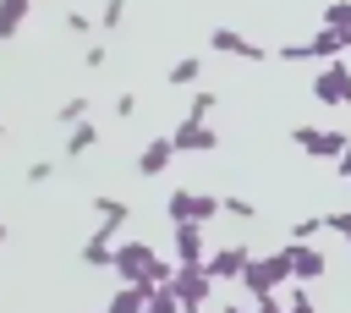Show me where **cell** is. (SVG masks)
<instances>
[{
  "mask_svg": "<svg viewBox=\"0 0 351 313\" xmlns=\"http://www.w3.org/2000/svg\"><path fill=\"white\" fill-rule=\"evenodd\" d=\"M165 214H170V225L176 220H214V214H225V198L219 192H192V187H176V192H165Z\"/></svg>",
  "mask_w": 351,
  "mask_h": 313,
  "instance_id": "cell-1",
  "label": "cell"
},
{
  "mask_svg": "<svg viewBox=\"0 0 351 313\" xmlns=\"http://www.w3.org/2000/svg\"><path fill=\"white\" fill-rule=\"evenodd\" d=\"M291 143H296L307 159H340L351 137H346L340 126H307V121H296V126H291Z\"/></svg>",
  "mask_w": 351,
  "mask_h": 313,
  "instance_id": "cell-2",
  "label": "cell"
},
{
  "mask_svg": "<svg viewBox=\"0 0 351 313\" xmlns=\"http://www.w3.org/2000/svg\"><path fill=\"white\" fill-rule=\"evenodd\" d=\"M170 286H176L181 308H214V286H219V280H214V275H208L203 264H181Z\"/></svg>",
  "mask_w": 351,
  "mask_h": 313,
  "instance_id": "cell-3",
  "label": "cell"
},
{
  "mask_svg": "<svg viewBox=\"0 0 351 313\" xmlns=\"http://www.w3.org/2000/svg\"><path fill=\"white\" fill-rule=\"evenodd\" d=\"M313 99H318V104H346V110H351V55L329 60V66L313 77Z\"/></svg>",
  "mask_w": 351,
  "mask_h": 313,
  "instance_id": "cell-4",
  "label": "cell"
},
{
  "mask_svg": "<svg viewBox=\"0 0 351 313\" xmlns=\"http://www.w3.org/2000/svg\"><path fill=\"white\" fill-rule=\"evenodd\" d=\"M247 258H252V247H247V242H225V247H214V253L203 258V269H208V275L225 286V280H241Z\"/></svg>",
  "mask_w": 351,
  "mask_h": 313,
  "instance_id": "cell-5",
  "label": "cell"
},
{
  "mask_svg": "<svg viewBox=\"0 0 351 313\" xmlns=\"http://www.w3.org/2000/svg\"><path fill=\"white\" fill-rule=\"evenodd\" d=\"M176 154H181V148H176V137H170V132H165V137H148V143H143V154H137V176H148V181H154V176H165V170L176 165Z\"/></svg>",
  "mask_w": 351,
  "mask_h": 313,
  "instance_id": "cell-6",
  "label": "cell"
},
{
  "mask_svg": "<svg viewBox=\"0 0 351 313\" xmlns=\"http://www.w3.org/2000/svg\"><path fill=\"white\" fill-rule=\"evenodd\" d=\"M214 247L203 236V220H176V264H203Z\"/></svg>",
  "mask_w": 351,
  "mask_h": 313,
  "instance_id": "cell-7",
  "label": "cell"
},
{
  "mask_svg": "<svg viewBox=\"0 0 351 313\" xmlns=\"http://www.w3.org/2000/svg\"><path fill=\"white\" fill-rule=\"evenodd\" d=\"M208 44H214L219 55H236V60H269V49H263V44L241 38V33H236V27H225V22H219V27L208 33Z\"/></svg>",
  "mask_w": 351,
  "mask_h": 313,
  "instance_id": "cell-8",
  "label": "cell"
},
{
  "mask_svg": "<svg viewBox=\"0 0 351 313\" xmlns=\"http://www.w3.org/2000/svg\"><path fill=\"white\" fill-rule=\"evenodd\" d=\"M170 137H176L181 154H214V148H219V132H214L208 121H181Z\"/></svg>",
  "mask_w": 351,
  "mask_h": 313,
  "instance_id": "cell-9",
  "label": "cell"
},
{
  "mask_svg": "<svg viewBox=\"0 0 351 313\" xmlns=\"http://www.w3.org/2000/svg\"><path fill=\"white\" fill-rule=\"evenodd\" d=\"M285 253H291V275H296V280H318V275L329 269V258H324L313 242H285Z\"/></svg>",
  "mask_w": 351,
  "mask_h": 313,
  "instance_id": "cell-10",
  "label": "cell"
},
{
  "mask_svg": "<svg viewBox=\"0 0 351 313\" xmlns=\"http://www.w3.org/2000/svg\"><path fill=\"white\" fill-rule=\"evenodd\" d=\"M88 203H93V214H99V236L115 242V231L132 220V203H126V198H88Z\"/></svg>",
  "mask_w": 351,
  "mask_h": 313,
  "instance_id": "cell-11",
  "label": "cell"
},
{
  "mask_svg": "<svg viewBox=\"0 0 351 313\" xmlns=\"http://www.w3.org/2000/svg\"><path fill=\"white\" fill-rule=\"evenodd\" d=\"M307 49H313L318 60H340V55H351V49H346V38H340L335 27H318V33H307Z\"/></svg>",
  "mask_w": 351,
  "mask_h": 313,
  "instance_id": "cell-12",
  "label": "cell"
},
{
  "mask_svg": "<svg viewBox=\"0 0 351 313\" xmlns=\"http://www.w3.org/2000/svg\"><path fill=\"white\" fill-rule=\"evenodd\" d=\"M88 148H99V126H93V121H77V126H66V159H82Z\"/></svg>",
  "mask_w": 351,
  "mask_h": 313,
  "instance_id": "cell-13",
  "label": "cell"
},
{
  "mask_svg": "<svg viewBox=\"0 0 351 313\" xmlns=\"http://www.w3.org/2000/svg\"><path fill=\"white\" fill-rule=\"evenodd\" d=\"M77 258H82V264H88V269H110V264H115V242H110V236H99V231H93V236H88V242H82V253H77Z\"/></svg>",
  "mask_w": 351,
  "mask_h": 313,
  "instance_id": "cell-14",
  "label": "cell"
},
{
  "mask_svg": "<svg viewBox=\"0 0 351 313\" xmlns=\"http://www.w3.org/2000/svg\"><path fill=\"white\" fill-rule=\"evenodd\" d=\"M148 308V286H137V280H121V291L110 297V313H143Z\"/></svg>",
  "mask_w": 351,
  "mask_h": 313,
  "instance_id": "cell-15",
  "label": "cell"
},
{
  "mask_svg": "<svg viewBox=\"0 0 351 313\" xmlns=\"http://www.w3.org/2000/svg\"><path fill=\"white\" fill-rule=\"evenodd\" d=\"M27 5H33V0H0V38H16V33H22Z\"/></svg>",
  "mask_w": 351,
  "mask_h": 313,
  "instance_id": "cell-16",
  "label": "cell"
},
{
  "mask_svg": "<svg viewBox=\"0 0 351 313\" xmlns=\"http://www.w3.org/2000/svg\"><path fill=\"white\" fill-rule=\"evenodd\" d=\"M197 77H203V60H197V55H181V60L170 66V88H192Z\"/></svg>",
  "mask_w": 351,
  "mask_h": 313,
  "instance_id": "cell-17",
  "label": "cell"
},
{
  "mask_svg": "<svg viewBox=\"0 0 351 313\" xmlns=\"http://www.w3.org/2000/svg\"><path fill=\"white\" fill-rule=\"evenodd\" d=\"M324 27H335V33L346 38V49H351V0H335V5L324 11Z\"/></svg>",
  "mask_w": 351,
  "mask_h": 313,
  "instance_id": "cell-18",
  "label": "cell"
},
{
  "mask_svg": "<svg viewBox=\"0 0 351 313\" xmlns=\"http://www.w3.org/2000/svg\"><path fill=\"white\" fill-rule=\"evenodd\" d=\"M88 110H93V104H88L82 93H71V99L55 110V121H60V126H77V121H88Z\"/></svg>",
  "mask_w": 351,
  "mask_h": 313,
  "instance_id": "cell-19",
  "label": "cell"
},
{
  "mask_svg": "<svg viewBox=\"0 0 351 313\" xmlns=\"http://www.w3.org/2000/svg\"><path fill=\"white\" fill-rule=\"evenodd\" d=\"M324 225H329L324 214H302V220H291V242H313Z\"/></svg>",
  "mask_w": 351,
  "mask_h": 313,
  "instance_id": "cell-20",
  "label": "cell"
},
{
  "mask_svg": "<svg viewBox=\"0 0 351 313\" xmlns=\"http://www.w3.org/2000/svg\"><path fill=\"white\" fill-rule=\"evenodd\" d=\"M214 104H219V99H214V93H208V88H203V93H197V99H192V110H186V115H181V121H208V115H214Z\"/></svg>",
  "mask_w": 351,
  "mask_h": 313,
  "instance_id": "cell-21",
  "label": "cell"
},
{
  "mask_svg": "<svg viewBox=\"0 0 351 313\" xmlns=\"http://www.w3.org/2000/svg\"><path fill=\"white\" fill-rule=\"evenodd\" d=\"M126 22V0H104L99 5V27H121Z\"/></svg>",
  "mask_w": 351,
  "mask_h": 313,
  "instance_id": "cell-22",
  "label": "cell"
},
{
  "mask_svg": "<svg viewBox=\"0 0 351 313\" xmlns=\"http://www.w3.org/2000/svg\"><path fill=\"white\" fill-rule=\"evenodd\" d=\"M225 214H236V220H258V203H252V198H236V192H230V198H225Z\"/></svg>",
  "mask_w": 351,
  "mask_h": 313,
  "instance_id": "cell-23",
  "label": "cell"
},
{
  "mask_svg": "<svg viewBox=\"0 0 351 313\" xmlns=\"http://www.w3.org/2000/svg\"><path fill=\"white\" fill-rule=\"evenodd\" d=\"M88 27H93L88 11H66V33H71V38H88Z\"/></svg>",
  "mask_w": 351,
  "mask_h": 313,
  "instance_id": "cell-24",
  "label": "cell"
},
{
  "mask_svg": "<svg viewBox=\"0 0 351 313\" xmlns=\"http://www.w3.org/2000/svg\"><path fill=\"white\" fill-rule=\"evenodd\" d=\"M49 176H55V159H33V165H27V181H33V187H44Z\"/></svg>",
  "mask_w": 351,
  "mask_h": 313,
  "instance_id": "cell-25",
  "label": "cell"
},
{
  "mask_svg": "<svg viewBox=\"0 0 351 313\" xmlns=\"http://www.w3.org/2000/svg\"><path fill=\"white\" fill-rule=\"evenodd\" d=\"M324 220H329V231H335V236H346V242H351V209H335V214H324Z\"/></svg>",
  "mask_w": 351,
  "mask_h": 313,
  "instance_id": "cell-26",
  "label": "cell"
},
{
  "mask_svg": "<svg viewBox=\"0 0 351 313\" xmlns=\"http://www.w3.org/2000/svg\"><path fill=\"white\" fill-rule=\"evenodd\" d=\"M274 55H280V60H313V49H307V38H302V44H280Z\"/></svg>",
  "mask_w": 351,
  "mask_h": 313,
  "instance_id": "cell-27",
  "label": "cell"
},
{
  "mask_svg": "<svg viewBox=\"0 0 351 313\" xmlns=\"http://www.w3.org/2000/svg\"><path fill=\"white\" fill-rule=\"evenodd\" d=\"M104 60H110V44H88V55H82V66H93V71H99Z\"/></svg>",
  "mask_w": 351,
  "mask_h": 313,
  "instance_id": "cell-28",
  "label": "cell"
},
{
  "mask_svg": "<svg viewBox=\"0 0 351 313\" xmlns=\"http://www.w3.org/2000/svg\"><path fill=\"white\" fill-rule=\"evenodd\" d=\"M115 115H126V121H132V115H137V93H121V99H115Z\"/></svg>",
  "mask_w": 351,
  "mask_h": 313,
  "instance_id": "cell-29",
  "label": "cell"
},
{
  "mask_svg": "<svg viewBox=\"0 0 351 313\" xmlns=\"http://www.w3.org/2000/svg\"><path fill=\"white\" fill-rule=\"evenodd\" d=\"M335 170H340V176H346V181H351V143H346V154H340V159H335Z\"/></svg>",
  "mask_w": 351,
  "mask_h": 313,
  "instance_id": "cell-30",
  "label": "cell"
}]
</instances>
